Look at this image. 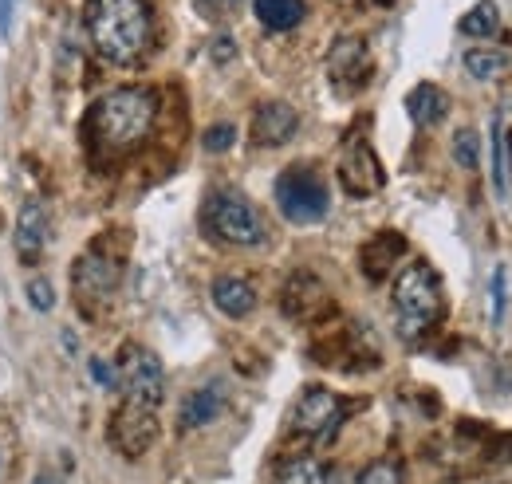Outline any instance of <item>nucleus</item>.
Listing matches in <instances>:
<instances>
[{
    "label": "nucleus",
    "instance_id": "nucleus-1",
    "mask_svg": "<svg viewBox=\"0 0 512 484\" xmlns=\"http://www.w3.org/2000/svg\"><path fill=\"white\" fill-rule=\"evenodd\" d=\"M158 119V95L150 87H115L87 111V142L99 158H123L138 150Z\"/></svg>",
    "mask_w": 512,
    "mask_h": 484
},
{
    "label": "nucleus",
    "instance_id": "nucleus-2",
    "mask_svg": "<svg viewBox=\"0 0 512 484\" xmlns=\"http://www.w3.org/2000/svg\"><path fill=\"white\" fill-rule=\"evenodd\" d=\"M87 36L95 52L111 63H134L146 56L154 40V16L146 0H91Z\"/></svg>",
    "mask_w": 512,
    "mask_h": 484
},
{
    "label": "nucleus",
    "instance_id": "nucleus-3",
    "mask_svg": "<svg viewBox=\"0 0 512 484\" xmlns=\"http://www.w3.org/2000/svg\"><path fill=\"white\" fill-rule=\"evenodd\" d=\"M442 311H446V300H442L438 272L426 260L406 264L398 272V280H394V323H398V335L406 343L426 339L438 327Z\"/></svg>",
    "mask_w": 512,
    "mask_h": 484
},
{
    "label": "nucleus",
    "instance_id": "nucleus-4",
    "mask_svg": "<svg viewBox=\"0 0 512 484\" xmlns=\"http://www.w3.org/2000/svg\"><path fill=\"white\" fill-rule=\"evenodd\" d=\"M201 225L213 241L233 244V248H256L264 244L268 229H264V217L253 201L237 189H217L209 193L205 209H201Z\"/></svg>",
    "mask_w": 512,
    "mask_h": 484
},
{
    "label": "nucleus",
    "instance_id": "nucleus-5",
    "mask_svg": "<svg viewBox=\"0 0 512 484\" xmlns=\"http://www.w3.org/2000/svg\"><path fill=\"white\" fill-rule=\"evenodd\" d=\"M276 209L292 225H316V221L327 217V209H331L327 182H323L312 166H288L276 178Z\"/></svg>",
    "mask_w": 512,
    "mask_h": 484
},
{
    "label": "nucleus",
    "instance_id": "nucleus-6",
    "mask_svg": "<svg viewBox=\"0 0 512 484\" xmlns=\"http://www.w3.org/2000/svg\"><path fill=\"white\" fill-rule=\"evenodd\" d=\"M119 276H123V264L115 256H107L99 244L87 248L75 268H71V292H75V307L83 315H99L107 303L115 300L119 292Z\"/></svg>",
    "mask_w": 512,
    "mask_h": 484
},
{
    "label": "nucleus",
    "instance_id": "nucleus-7",
    "mask_svg": "<svg viewBox=\"0 0 512 484\" xmlns=\"http://www.w3.org/2000/svg\"><path fill=\"white\" fill-rule=\"evenodd\" d=\"M115 382H119V390H123V402L146 406V410H158L162 398H166V370H162V359H158L150 347H138V343H127V347L119 351Z\"/></svg>",
    "mask_w": 512,
    "mask_h": 484
},
{
    "label": "nucleus",
    "instance_id": "nucleus-8",
    "mask_svg": "<svg viewBox=\"0 0 512 484\" xmlns=\"http://www.w3.org/2000/svg\"><path fill=\"white\" fill-rule=\"evenodd\" d=\"M343 414H347V406H343L339 394H331V390H323V386H308V390L300 394L296 410H292V433L312 437V441H327V437L339 429Z\"/></svg>",
    "mask_w": 512,
    "mask_h": 484
},
{
    "label": "nucleus",
    "instance_id": "nucleus-9",
    "mask_svg": "<svg viewBox=\"0 0 512 484\" xmlns=\"http://www.w3.org/2000/svg\"><path fill=\"white\" fill-rule=\"evenodd\" d=\"M154 441H158V410L123 402L115 410V418H111V445L123 457H142Z\"/></svg>",
    "mask_w": 512,
    "mask_h": 484
},
{
    "label": "nucleus",
    "instance_id": "nucleus-10",
    "mask_svg": "<svg viewBox=\"0 0 512 484\" xmlns=\"http://www.w3.org/2000/svg\"><path fill=\"white\" fill-rule=\"evenodd\" d=\"M339 182H343V189H347L351 197H371V193L383 189V182H386L383 162L375 158V150H371L363 138H355V142L347 146V154H343V162H339Z\"/></svg>",
    "mask_w": 512,
    "mask_h": 484
},
{
    "label": "nucleus",
    "instance_id": "nucleus-11",
    "mask_svg": "<svg viewBox=\"0 0 512 484\" xmlns=\"http://www.w3.org/2000/svg\"><path fill=\"white\" fill-rule=\"evenodd\" d=\"M367 71H371V56H367V44L359 36H339L327 52V75L339 83V87H359L367 83Z\"/></svg>",
    "mask_w": 512,
    "mask_h": 484
},
{
    "label": "nucleus",
    "instance_id": "nucleus-12",
    "mask_svg": "<svg viewBox=\"0 0 512 484\" xmlns=\"http://www.w3.org/2000/svg\"><path fill=\"white\" fill-rule=\"evenodd\" d=\"M280 303H284V311H288L292 319H300V323H316V319L327 315L331 296H327V288H323L312 272H300V276H292V280H288L284 300Z\"/></svg>",
    "mask_w": 512,
    "mask_h": 484
},
{
    "label": "nucleus",
    "instance_id": "nucleus-13",
    "mask_svg": "<svg viewBox=\"0 0 512 484\" xmlns=\"http://www.w3.org/2000/svg\"><path fill=\"white\" fill-rule=\"evenodd\" d=\"M300 130V115L292 103H260L253 115V142L256 146H284L292 134Z\"/></svg>",
    "mask_w": 512,
    "mask_h": 484
},
{
    "label": "nucleus",
    "instance_id": "nucleus-14",
    "mask_svg": "<svg viewBox=\"0 0 512 484\" xmlns=\"http://www.w3.org/2000/svg\"><path fill=\"white\" fill-rule=\"evenodd\" d=\"M44 244H48V209L32 197L16 213V256L24 264H36L40 252H44Z\"/></svg>",
    "mask_w": 512,
    "mask_h": 484
},
{
    "label": "nucleus",
    "instance_id": "nucleus-15",
    "mask_svg": "<svg viewBox=\"0 0 512 484\" xmlns=\"http://www.w3.org/2000/svg\"><path fill=\"white\" fill-rule=\"evenodd\" d=\"M225 402H229V390H225L221 378L197 386L190 398L182 402V414H178V418H182V429H201V425L217 422L221 410H225Z\"/></svg>",
    "mask_w": 512,
    "mask_h": 484
},
{
    "label": "nucleus",
    "instance_id": "nucleus-16",
    "mask_svg": "<svg viewBox=\"0 0 512 484\" xmlns=\"http://www.w3.org/2000/svg\"><path fill=\"white\" fill-rule=\"evenodd\" d=\"M402 256H406V241H402L394 229H383V233H375L371 241L363 244L359 264H363L367 280H383L386 272H390V268H394Z\"/></svg>",
    "mask_w": 512,
    "mask_h": 484
},
{
    "label": "nucleus",
    "instance_id": "nucleus-17",
    "mask_svg": "<svg viewBox=\"0 0 512 484\" xmlns=\"http://www.w3.org/2000/svg\"><path fill=\"white\" fill-rule=\"evenodd\" d=\"M209 296H213V307L229 319H245L256 311V288L241 276H217Z\"/></svg>",
    "mask_w": 512,
    "mask_h": 484
},
{
    "label": "nucleus",
    "instance_id": "nucleus-18",
    "mask_svg": "<svg viewBox=\"0 0 512 484\" xmlns=\"http://www.w3.org/2000/svg\"><path fill=\"white\" fill-rule=\"evenodd\" d=\"M406 115L414 119V126H438L449 115V95L438 83H418L406 95Z\"/></svg>",
    "mask_w": 512,
    "mask_h": 484
},
{
    "label": "nucleus",
    "instance_id": "nucleus-19",
    "mask_svg": "<svg viewBox=\"0 0 512 484\" xmlns=\"http://www.w3.org/2000/svg\"><path fill=\"white\" fill-rule=\"evenodd\" d=\"M253 12L268 32H288L308 16V4L304 0H253Z\"/></svg>",
    "mask_w": 512,
    "mask_h": 484
},
{
    "label": "nucleus",
    "instance_id": "nucleus-20",
    "mask_svg": "<svg viewBox=\"0 0 512 484\" xmlns=\"http://www.w3.org/2000/svg\"><path fill=\"white\" fill-rule=\"evenodd\" d=\"M276 484H339V473L327 469L316 457H292V461L280 469V481Z\"/></svg>",
    "mask_w": 512,
    "mask_h": 484
},
{
    "label": "nucleus",
    "instance_id": "nucleus-21",
    "mask_svg": "<svg viewBox=\"0 0 512 484\" xmlns=\"http://www.w3.org/2000/svg\"><path fill=\"white\" fill-rule=\"evenodd\" d=\"M509 63H512L509 52H497V48H473V52H465V71L473 79H481V83L501 79L509 71Z\"/></svg>",
    "mask_w": 512,
    "mask_h": 484
},
{
    "label": "nucleus",
    "instance_id": "nucleus-22",
    "mask_svg": "<svg viewBox=\"0 0 512 484\" xmlns=\"http://www.w3.org/2000/svg\"><path fill=\"white\" fill-rule=\"evenodd\" d=\"M497 28H501V12H497L493 0H477V4L461 16V32H465L469 40H489V36H497Z\"/></svg>",
    "mask_w": 512,
    "mask_h": 484
},
{
    "label": "nucleus",
    "instance_id": "nucleus-23",
    "mask_svg": "<svg viewBox=\"0 0 512 484\" xmlns=\"http://www.w3.org/2000/svg\"><path fill=\"white\" fill-rule=\"evenodd\" d=\"M505 311H509V264H497L489 276V323L497 331L505 327Z\"/></svg>",
    "mask_w": 512,
    "mask_h": 484
},
{
    "label": "nucleus",
    "instance_id": "nucleus-24",
    "mask_svg": "<svg viewBox=\"0 0 512 484\" xmlns=\"http://www.w3.org/2000/svg\"><path fill=\"white\" fill-rule=\"evenodd\" d=\"M453 162L461 170H477L481 166V138L473 130H457L453 134Z\"/></svg>",
    "mask_w": 512,
    "mask_h": 484
},
{
    "label": "nucleus",
    "instance_id": "nucleus-25",
    "mask_svg": "<svg viewBox=\"0 0 512 484\" xmlns=\"http://www.w3.org/2000/svg\"><path fill=\"white\" fill-rule=\"evenodd\" d=\"M493 189L509 193V142L501 138V122H493Z\"/></svg>",
    "mask_w": 512,
    "mask_h": 484
},
{
    "label": "nucleus",
    "instance_id": "nucleus-26",
    "mask_svg": "<svg viewBox=\"0 0 512 484\" xmlns=\"http://www.w3.org/2000/svg\"><path fill=\"white\" fill-rule=\"evenodd\" d=\"M233 142H237V126H233V122H217V126H209L205 138H201V146H205L209 154H225Z\"/></svg>",
    "mask_w": 512,
    "mask_h": 484
},
{
    "label": "nucleus",
    "instance_id": "nucleus-27",
    "mask_svg": "<svg viewBox=\"0 0 512 484\" xmlns=\"http://www.w3.org/2000/svg\"><path fill=\"white\" fill-rule=\"evenodd\" d=\"M355 484H402V469H398L394 461H375V465H367V469L359 473Z\"/></svg>",
    "mask_w": 512,
    "mask_h": 484
},
{
    "label": "nucleus",
    "instance_id": "nucleus-28",
    "mask_svg": "<svg viewBox=\"0 0 512 484\" xmlns=\"http://www.w3.org/2000/svg\"><path fill=\"white\" fill-rule=\"evenodd\" d=\"M28 303H32L36 311H52V307H56V292H52V284H48L44 276L28 280Z\"/></svg>",
    "mask_w": 512,
    "mask_h": 484
},
{
    "label": "nucleus",
    "instance_id": "nucleus-29",
    "mask_svg": "<svg viewBox=\"0 0 512 484\" xmlns=\"http://www.w3.org/2000/svg\"><path fill=\"white\" fill-rule=\"evenodd\" d=\"M193 8H197L205 20H229V16L241 8V0H193Z\"/></svg>",
    "mask_w": 512,
    "mask_h": 484
},
{
    "label": "nucleus",
    "instance_id": "nucleus-30",
    "mask_svg": "<svg viewBox=\"0 0 512 484\" xmlns=\"http://www.w3.org/2000/svg\"><path fill=\"white\" fill-rule=\"evenodd\" d=\"M209 56H213L217 63H229L233 56H237V44H233L229 36H217V40H213V48H209Z\"/></svg>",
    "mask_w": 512,
    "mask_h": 484
},
{
    "label": "nucleus",
    "instance_id": "nucleus-31",
    "mask_svg": "<svg viewBox=\"0 0 512 484\" xmlns=\"http://www.w3.org/2000/svg\"><path fill=\"white\" fill-rule=\"evenodd\" d=\"M91 374L99 386H115V366H107L103 359H91Z\"/></svg>",
    "mask_w": 512,
    "mask_h": 484
},
{
    "label": "nucleus",
    "instance_id": "nucleus-32",
    "mask_svg": "<svg viewBox=\"0 0 512 484\" xmlns=\"http://www.w3.org/2000/svg\"><path fill=\"white\" fill-rule=\"evenodd\" d=\"M12 12H16V0H0V36L4 40L12 36Z\"/></svg>",
    "mask_w": 512,
    "mask_h": 484
},
{
    "label": "nucleus",
    "instance_id": "nucleus-33",
    "mask_svg": "<svg viewBox=\"0 0 512 484\" xmlns=\"http://www.w3.org/2000/svg\"><path fill=\"white\" fill-rule=\"evenodd\" d=\"M32 484H60V481H56L52 473H40V477H36V481H32Z\"/></svg>",
    "mask_w": 512,
    "mask_h": 484
}]
</instances>
